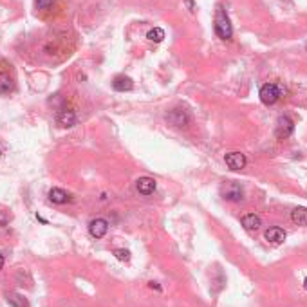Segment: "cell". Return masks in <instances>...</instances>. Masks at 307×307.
Returning <instances> with one entry per match:
<instances>
[{"label":"cell","mask_w":307,"mask_h":307,"mask_svg":"<svg viewBox=\"0 0 307 307\" xmlns=\"http://www.w3.org/2000/svg\"><path fill=\"white\" fill-rule=\"evenodd\" d=\"M215 33L219 35V38L223 40H230L233 35L231 22H230V16L226 15L223 5H219L217 13H215Z\"/></svg>","instance_id":"1"},{"label":"cell","mask_w":307,"mask_h":307,"mask_svg":"<svg viewBox=\"0 0 307 307\" xmlns=\"http://www.w3.org/2000/svg\"><path fill=\"white\" fill-rule=\"evenodd\" d=\"M221 195L228 201H233V203H238L244 199V190L242 186L235 181H226V183L221 186Z\"/></svg>","instance_id":"2"},{"label":"cell","mask_w":307,"mask_h":307,"mask_svg":"<svg viewBox=\"0 0 307 307\" xmlns=\"http://www.w3.org/2000/svg\"><path fill=\"white\" fill-rule=\"evenodd\" d=\"M258 96H260V101L264 105H275L278 101V98H280V89L275 83H266L260 87Z\"/></svg>","instance_id":"3"},{"label":"cell","mask_w":307,"mask_h":307,"mask_svg":"<svg viewBox=\"0 0 307 307\" xmlns=\"http://www.w3.org/2000/svg\"><path fill=\"white\" fill-rule=\"evenodd\" d=\"M295 130V123L289 116H280L277 119V127H275V136L278 139H288Z\"/></svg>","instance_id":"4"},{"label":"cell","mask_w":307,"mask_h":307,"mask_svg":"<svg viewBox=\"0 0 307 307\" xmlns=\"http://www.w3.org/2000/svg\"><path fill=\"white\" fill-rule=\"evenodd\" d=\"M166 121L170 125H173V127H186L190 123V116L184 109H179L177 107V109H172L166 114Z\"/></svg>","instance_id":"5"},{"label":"cell","mask_w":307,"mask_h":307,"mask_svg":"<svg viewBox=\"0 0 307 307\" xmlns=\"http://www.w3.org/2000/svg\"><path fill=\"white\" fill-rule=\"evenodd\" d=\"M224 161H226V164H228L230 170H242L244 166H246V155L240 152H230L224 155Z\"/></svg>","instance_id":"6"},{"label":"cell","mask_w":307,"mask_h":307,"mask_svg":"<svg viewBox=\"0 0 307 307\" xmlns=\"http://www.w3.org/2000/svg\"><path fill=\"white\" fill-rule=\"evenodd\" d=\"M56 121H58L60 127H65V129H71L76 125V112L73 109H62L58 110L56 114Z\"/></svg>","instance_id":"7"},{"label":"cell","mask_w":307,"mask_h":307,"mask_svg":"<svg viewBox=\"0 0 307 307\" xmlns=\"http://www.w3.org/2000/svg\"><path fill=\"white\" fill-rule=\"evenodd\" d=\"M107 230H109V223H107L105 219H94V221H90V224H89V233L94 238H103Z\"/></svg>","instance_id":"8"},{"label":"cell","mask_w":307,"mask_h":307,"mask_svg":"<svg viewBox=\"0 0 307 307\" xmlns=\"http://www.w3.org/2000/svg\"><path fill=\"white\" fill-rule=\"evenodd\" d=\"M136 188L141 195H152L155 190V181L152 177H139L136 181Z\"/></svg>","instance_id":"9"},{"label":"cell","mask_w":307,"mask_h":307,"mask_svg":"<svg viewBox=\"0 0 307 307\" xmlns=\"http://www.w3.org/2000/svg\"><path fill=\"white\" fill-rule=\"evenodd\" d=\"M240 223H242V226L248 231H257L260 226H262V221H260V217L258 215H255V213H246L242 219H240Z\"/></svg>","instance_id":"10"},{"label":"cell","mask_w":307,"mask_h":307,"mask_svg":"<svg viewBox=\"0 0 307 307\" xmlns=\"http://www.w3.org/2000/svg\"><path fill=\"white\" fill-rule=\"evenodd\" d=\"M264 237H266V240L271 244H282L284 240H286V231H284L282 228H269L266 230V233H264Z\"/></svg>","instance_id":"11"},{"label":"cell","mask_w":307,"mask_h":307,"mask_svg":"<svg viewBox=\"0 0 307 307\" xmlns=\"http://www.w3.org/2000/svg\"><path fill=\"white\" fill-rule=\"evenodd\" d=\"M49 201L55 204H65L71 201V195L62 188H51L49 190Z\"/></svg>","instance_id":"12"},{"label":"cell","mask_w":307,"mask_h":307,"mask_svg":"<svg viewBox=\"0 0 307 307\" xmlns=\"http://www.w3.org/2000/svg\"><path fill=\"white\" fill-rule=\"evenodd\" d=\"M112 87L118 92H127V90H132L134 83H132V79L129 76H116L114 81H112Z\"/></svg>","instance_id":"13"},{"label":"cell","mask_w":307,"mask_h":307,"mask_svg":"<svg viewBox=\"0 0 307 307\" xmlns=\"http://www.w3.org/2000/svg\"><path fill=\"white\" fill-rule=\"evenodd\" d=\"M291 221L298 226H307V208L298 206L291 212Z\"/></svg>","instance_id":"14"},{"label":"cell","mask_w":307,"mask_h":307,"mask_svg":"<svg viewBox=\"0 0 307 307\" xmlns=\"http://www.w3.org/2000/svg\"><path fill=\"white\" fill-rule=\"evenodd\" d=\"M7 302H9L11 307H29L27 300L22 295H18V293H9L7 295Z\"/></svg>","instance_id":"15"},{"label":"cell","mask_w":307,"mask_h":307,"mask_svg":"<svg viewBox=\"0 0 307 307\" xmlns=\"http://www.w3.org/2000/svg\"><path fill=\"white\" fill-rule=\"evenodd\" d=\"M147 38H149L150 42H155V44H159V42H163V38H164V31L161 29V27H154V29L149 31Z\"/></svg>","instance_id":"16"},{"label":"cell","mask_w":307,"mask_h":307,"mask_svg":"<svg viewBox=\"0 0 307 307\" xmlns=\"http://www.w3.org/2000/svg\"><path fill=\"white\" fill-rule=\"evenodd\" d=\"M13 89V81L7 75H0V94H5Z\"/></svg>","instance_id":"17"},{"label":"cell","mask_w":307,"mask_h":307,"mask_svg":"<svg viewBox=\"0 0 307 307\" xmlns=\"http://www.w3.org/2000/svg\"><path fill=\"white\" fill-rule=\"evenodd\" d=\"M114 257L118 260H121V262H127V260H130V251L129 249H116Z\"/></svg>","instance_id":"18"},{"label":"cell","mask_w":307,"mask_h":307,"mask_svg":"<svg viewBox=\"0 0 307 307\" xmlns=\"http://www.w3.org/2000/svg\"><path fill=\"white\" fill-rule=\"evenodd\" d=\"M36 9H49L51 5L55 4V0H35Z\"/></svg>","instance_id":"19"},{"label":"cell","mask_w":307,"mask_h":307,"mask_svg":"<svg viewBox=\"0 0 307 307\" xmlns=\"http://www.w3.org/2000/svg\"><path fill=\"white\" fill-rule=\"evenodd\" d=\"M9 219H11V217H9V215H7L5 212H0V228L9 223Z\"/></svg>","instance_id":"20"},{"label":"cell","mask_w":307,"mask_h":307,"mask_svg":"<svg viewBox=\"0 0 307 307\" xmlns=\"http://www.w3.org/2000/svg\"><path fill=\"white\" fill-rule=\"evenodd\" d=\"M4 268V257H2V253H0V269Z\"/></svg>","instance_id":"21"},{"label":"cell","mask_w":307,"mask_h":307,"mask_svg":"<svg viewBox=\"0 0 307 307\" xmlns=\"http://www.w3.org/2000/svg\"><path fill=\"white\" fill-rule=\"evenodd\" d=\"M304 288L307 289V278H306V280H304Z\"/></svg>","instance_id":"22"},{"label":"cell","mask_w":307,"mask_h":307,"mask_svg":"<svg viewBox=\"0 0 307 307\" xmlns=\"http://www.w3.org/2000/svg\"><path fill=\"white\" fill-rule=\"evenodd\" d=\"M0 155H2V152H0Z\"/></svg>","instance_id":"23"}]
</instances>
